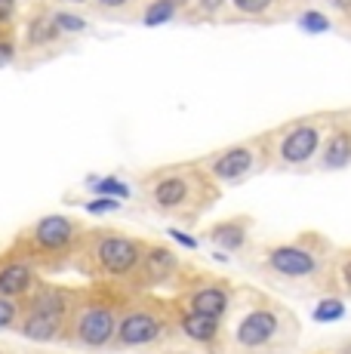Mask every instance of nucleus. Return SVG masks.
Listing matches in <instances>:
<instances>
[{
	"label": "nucleus",
	"mask_w": 351,
	"mask_h": 354,
	"mask_svg": "<svg viewBox=\"0 0 351 354\" xmlns=\"http://www.w3.org/2000/svg\"><path fill=\"white\" fill-rule=\"evenodd\" d=\"M126 305H130V292L120 290L117 283H96L90 290H77L62 342L84 351L111 348Z\"/></svg>",
	"instance_id": "obj_1"
},
{
	"label": "nucleus",
	"mask_w": 351,
	"mask_h": 354,
	"mask_svg": "<svg viewBox=\"0 0 351 354\" xmlns=\"http://www.w3.org/2000/svg\"><path fill=\"white\" fill-rule=\"evenodd\" d=\"M142 253H145V243L139 237L120 234V231H96V234L84 237L77 247L80 268L86 274L105 283H120V287H126L139 271Z\"/></svg>",
	"instance_id": "obj_2"
},
{
	"label": "nucleus",
	"mask_w": 351,
	"mask_h": 354,
	"mask_svg": "<svg viewBox=\"0 0 351 354\" xmlns=\"http://www.w3.org/2000/svg\"><path fill=\"white\" fill-rule=\"evenodd\" d=\"M84 241V228L62 213H50L37 219L28 231L19 234L10 253L19 259H28L35 268L40 265H62L71 256H77V247Z\"/></svg>",
	"instance_id": "obj_3"
},
{
	"label": "nucleus",
	"mask_w": 351,
	"mask_h": 354,
	"mask_svg": "<svg viewBox=\"0 0 351 354\" xmlns=\"http://www.w3.org/2000/svg\"><path fill=\"white\" fill-rule=\"evenodd\" d=\"M77 290L56 287V283H37L22 299V317L16 330L31 342H59L65 339Z\"/></svg>",
	"instance_id": "obj_4"
},
{
	"label": "nucleus",
	"mask_w": 351,
	"mask_h": 354,
	"mask_svg": "<svg viewBox=\"0 0 351 354\" xmlns=\"http://www.w3.org/2000/svg\"><path fill=\"white\" fill-rule=\"evenodd\" d=\"M176 330V315L167 311L164 302H151V299H136L124 308L117 324V336H114V348L124 351H145L158 348Z\"/></svg>",
	"instance_id": "obj_5"
},
{
	"label": "nucleus",
	"mask_w": 351,
	"mask_h": 354,
	"mask_svg": "<svg viewBox=\"0 0 351 354\" xmlns=\"http://www.w3.org/2000/svg\"><path fill=\"white\" fill-rule=\"evenodd\" d=\"M323 250H327V243L312 241V237L305 234L293 243L268 247L265 259H262V268H265L272 277H278V281L308 283V281H317V277L323 274V265H327Z\"/></svg>",
	"instance_id": "obj_6"
},
{
	"label": "nucleus",
	"mask_w": 351,
	"mask_h": 354,
	"mask_svg": "<svg viewBox=\"0 0 351 354\" xmlns=\"http://www.w3.org/2000/svg\"><path fill=\"white\" fill-rule=\"evenodd\" d=\"M287 339V317L274 305H256L244 311L231 333V354H272Z\"/></svg>",
	"instance_id": "obj_7"
},
{
	"label": "nucleus",
	"mask_w": 351,
	"mask_h": 354,
	"mask_svg": "<svg viewBox=\"0 0 351 354\" xmlns=\"http://www.w3.org/2000/svg\"><path fill=\"white\" fill-rule=\"evenodd\" d=\"M207 185L198 188V182L188 173H167L160 179H154V185L148 188V201H151L154 209L160 213H173V216H191L188 209H194L198 203V194L204 192Z\"/></svg>",
	"instance_id": "obj_8"
},
{
	"label": "nucleus",
	"mask_w": 351,
	"mask_h": 354,
	"mask_svg": "<svg viewBox=\"0 0 351 354\" xmlns=\"http://www.w3.org/2000/svg\"><path fill=\"white\" fill-rule=\"evenodd\" d=\"M182 268V259L173 250L160 247V243H145V253H142L139 271L133 274V281L124 290H151L160 283H170Z\"/></svg>",
	"instance_id": "obj_9"
},
{
	"label": "nucleus",
	"mask_w": 351,
	"mask_h": 354,
	"mask_svg": "<svg viewBox=\"0 0 351 354\" xmlns=\"http://www.w3.org/2000/svg\"><path fill=\"white\" fill-rule=\"evenodd\" d=\"M176 315V330H179V336L185 339V342L198 345V348L216 354L222 345V321H216V317H207V315H198V311L185 308V305H176L173 308Z\"/></svg>",
	"instance_id": "obj_10"
},
{
	"label": "nucleus",
	"mask_w": 351,
	"mask_h": 354,
	"mask_svg": "<svg viewBox=\"0 0 351 354\" xmlns=\"http://www.w3.org/2000/svg\"><path fill=\"white\" fill-rule=\"evenodd\" d=\"M37 283H40L37 268L28 259H19L12 253H6V259H0V299H16V302H22Z\"/></svg>",
	"instance_id": "obj_11"
},
{
	"label": "nucleus",
	"mask_w": 351,
	"mask_h": 354,
	"mask_svg": "<svg viewBox=\"0 0 351 354\" xmlns=\"http://www.w3.org/2000/svg\"><path fill=\"white\" fill-rule=\"evenodd\" d=\"M256 163H259V154H256L253 145H234V148L219 151L216 158H210L207 173H210L216 182H238L253 173Z\"/></svg>",
	"instance_id": "obj_12"
},
{
	"label": "nucleus",
	"mask_w": 351,
	"mask_h": 354,
	"mask_svg": "<svg viewBox=\"0 0 351 354\" xmlns=\"http://www.w3.org/2000/svg\"><path fill=\"white\" fill-rule=\"evenodd\" d=\"M321 148V127L314 124H296L290 127L287 133L281 136V145H278V154L283 163L290 167H299V163H308L317 154Z\"/></svg>",
	"instance_id": "obj_13"
},
{
	"label": "nucleus",
	"mask_w": 351,
	"mask_h": 354,
	"mask_svg": "<svg viewBox=\"0 0 351 354\" xmlns=\"http://www.w3.org/2000/svg\"><path fill=\"white\" fill-rule=\"evenodd\" d=\"M185 308L198 311V315H207V317H216V321H225L228 308H231V290L228 283H194L191 290L182 296Z\"/></svg>",
	"instance_id": "obj_14"
},
{
	"label": "nucleus",
	"mask_w": 351,
	"mask_h": 354,
	"mask_svg": "<svg viewBox=\"0 0 351 354\" xmlns=\"http://www.w3.org/2000/svg\"><path fill=\"white\" fill-rule=\"evenodd\" d=\"M207 237H210L219 250H225V253H238V250H244V243L249 237V219L240 216V219L216 222V225L207 231Z\"/></svg>",
	"instance_id": "obj_15"
},
{
	"label": "nucleus",
	"mask_w": 351,
	"mask_h": 354,
	"mask_svg": "<svg viewBox=\"0 0 351 354\" xmlns=\"http://www.w3.org/2000/svg\"><path fill=\"white\" fill-rule=\"evenodd\" d=\"M351 163V133L348 129H333L321 148V167L323 169H342Z\"/></svg>",
	"instance_id": "obj_16"
},
{
	"label": "nucleus",
	"mask_w": 351,
	"mask_h": 354,
	"mask_svg": "<svg viewBox=\"0 0 351 354\" xmlns=\"http://www.w3.org/2000/svg\"><path fill=\"white\" fill-rule=\"evenodd\" d=\"M59 37H62V31H59L53 12L50 16H35L31 19V25H28V44L31 46H46V44H53V40H59Z\"/></svg>",
	"instance_id": "obj_17"
},
{
	"label": "nucleus",
	"mask_w": 351,
	"mask_h": 354,
	"mask_svg": "<svg viewBox=\"0 0 351 354\" xmlns=\"http://www.w3.org/2000/svg\"><path fill=\"white\" fill-rule=\"evenodd\" d=\"M90 185H96L93 192H96L99 197H111V201H126L133 192L126 182L114 179V176H102V179H90Z\"/></svg>",
	"instance_id": "obj_18"
},
{
	"label": "nucleus",
	"mask_w": 351,
	"mask_h": 354,
	"mask_svg": "<svg viewBox=\"0 0 351 354\" xmlns=\"http://www.w3.org/2000/svg\"><path fill=\"white\" fill-rule=\"evenodd\" d=\"M312 317H314L317 324H333V321H342V317H345V302H342V299H336V296L321 299Z\"/></svg>",
	"instance_id": "obj_19"
},
{
	"label": "nucleus",
	"mask_w": 351,
	"mask_h": 354,
	"mask_svg": "<svg viewBox=\"0 0 351 354\" xmlns=\"http://www.w3.org/2000/svg\"><path fill=\"white\" fill-rule=\"evenodd\" d=\"M176 12H179V10H176L170 0H154V3L145 10L142 22H145L148 28H151V25H167V22H170V19L176 16Z\"/></svg>",
	"instance_id": "obj_20"
},
{
	"label": "nucleus",
	"mask_w": 351,
	"mask_h": 354,
	"mask_svg": "<svg viewBox=\"0 0 351 354\" xmlns=\"http://www.w3.org/2000/svg\"><path fill=\"white\" fill-rule=\"evenodd\" d=\"M22 317V302L16 299H0V330H16Z\"/></svg>",
	"instance_id": "obj_21"
},
{
	"label": "nucleus",
	"mask_w": 351,
	"mask_h": 354,
	"mask_svg": "<svg viewBox=\"0 0 351 354\" xmlns=\"http://www.w3.org/2000/svg\"><path fill=\"white\" fill-rule=\"evenodd\" d=\"M299 28L308 31V34H323V31H330V19L317 10H308L299 16Z\"/></svg>",
	"instance_id": "obj_22"
},
{
	"label": "nucleus",
	"mask_w": 351,
	"mask_h": 354,
	"mask_svg": "<svg viewBox=\"0 0 351 354\" xmlns=\"http://www.w3.org/2000/svg\"><path fill=\"white\" fill-rule=\"evenodd\" d=\"M53 19H56V25L62 34H77V31L86 28V22L80 16H74V12H53Z\"/></svg>",
	"instance_id": "obj_23"
},
{
	"label": "nucleus",
	"mask_w": 351,
	"mask_h": 354,
	"mask_svg": "<svg viewBox=\"0 0 351 354\" xmlns=\"http://www.w3.org/2000/svg\"><path fill=\"white\" fill-rule=\"evenodd\" d=\"M336 281H339L342 292H348V299H351V250L342 253L339 262H336Z\"/></svg>",
	"instance_id": "obj_24"
},
{
	"label": "nucleus",
	"mask_w": 351,
	"mask_h": 354,
	"mask_svg": "<svg viewBox=\"0 0 351 354\" xmlns=\"http://www.w3.org/2000/svg\"><path fill=\"white\" fill-rule=\"evenodd\" d=\"M234 10L238 12H247V16H259V12H265L268 6L274 3V0H231Z\"/></svg>",
	"instance_id": "obj_25"
},
{
	"label": "nucleus",
	"mask_w": 351,
	"mask_h": 354,
	"mask_svg": "<svg viewBox=\"0 0 351 354\" xmlns=\"http://www.w3.org/2000/svg\"><path fill=\"white\" fill-rule=\"evenodd\" d=\"M120 201H111V197H96V201L86 203V213H111V209H117Z\"/></svg>",
	"instance_id": "obj_26"
},
{
	"label": "nucleus",
	"mask_w": 351,
	"mask_h": 354,
	"mask_svg": "<svg viewBox=\"0 0 351 354\" xmlns=\"http://www.w3.org/2000/svg\"><path fill=\"white\" fill-rule=\"evenodd\" d=\"M170 237L179 247H185V250H198L200 247V241H194L191 234H185V231H179V228H170Z\"/></svg>",
	"instance_id": "obj_27"
},
{
	"label": "nucleus",
	"mask_w": 351,
	"mask_h": 354,
	"mask_svg": "<svg viewBox=\"0 0 351 354\" xmlns=\"http://www.w3.org/2000/svg\"><path fill=\"white\" fill-rule=\"evenodd\" d=\"M16 16V0H0V22H10Z\"/></svg>",
	"instance_id": "obj_28"
},
{
	"label": "nucleus",
	"mask_w": 351,
	"mask_h": 354,
	"mask_svg": "<svg viewBox=\"0 0 351 354\" xmlns=\"http://www.w3.org/2000/svg\"><path fill=\"white\" fill-rule=\"evenodd\" d=\"M12 59V44H6V40H0V65H6Z\"/></svg>",
	"instance_id": "obj_29"
},
{
	"label": "nucleus",
	"mask_w": 351,
	"mask_h": 354,
	"mask_svg": "<svg viewBox=\"0 0 351 354\" xmlns=\"http://www.w3.org/2000/svg\"><path fill=\"white\" fill-rule=\"evenodd\" d=\"M225 6V0H200V10L204 12H216V10H222Z\"/></svg>",
	"instance_id": "obj_30"
},
{
	"label": "nucleus",
	"mask_w": 351,
	"mask_h": 354,
	"mask_svg": "<svg viewBox=\"0 0 351 354\" xmlns=\"http://www.w3.org/2000/svg\"><path fill=\"white\" fill-rule=\"evenodd\" d=\"M130 0H99V6H105V10H120V6H126Z\"/></svg>",
	"instance_id": "obj_31"
},
{
	"label": "nucleus",
	"mask_w": 351,
	"mask_h": 354,
	"mask_svg": "<svg viewBox=\"0 0 351 354\" xmlns=\"http://www.w3.org/2000/svg\"><path fill=\"white\" fill-rule=\"evenodd\" d=\"M336 6H339V10H351V0H333Z\"/></svg>",
	"instance_id": "obj_32"
},
{
	"label": "nucleus",
	"mask_w": 351,
	"mask_h": 354,
	"mask_svg": "<svg viewBox=\"0 0 351 354\" xmlns=\"http://www.w3.org/2000/svg\"><path fill=\"white\" fill-rule=\"evenodd\" d=\"M336 354H351V339H348L345 345H339V351H336Z\"/></svg>",
	"instance_id": "obj_33"
},
{
	"label": "nucleus",
	"mask_w": 351,
	"mask_h": 354,
	"mask_svg": "<svg viewBox=\"0 0 351 354\" xmlns=\"http://www.w3.org/2000/svg\"><path fill=\"white\" fill-rule=\"evenodd\" d=\"M170 3L176 6V10H179V6H185V3H188V0H170Z\"/></svg>",
	"instance_id": "obj_34"
},
{
	"label": "nucleus",
	"mask_w": 351,
	"mask_h": 354,
	"mask_svg": "<svg viewBox=\"0 0 351 354\" xmlns=\"http://www.w3.org/2000/svg\"><path fill=\"white\" fill-rule=\"evenodd\" d=\"M68 3H86V0H68Z\"/></svg>",
	"instance_id": "obj_35"
},
{
	"label": "nucleus",
	"mask_w": 351,
	"mask_h": 354,
	"mask_svg": "<svg viewBox=\"0 0 351 354\" xmlns=\"http://www.w3.org/2000/svg\"><path fill=\"white\" fill-rule=\"evenodd\" d=\"M0 354H3V351H0Z\"/></svg>",
	"instance_id": "obj_36"
}]
</instances>
